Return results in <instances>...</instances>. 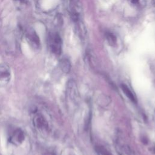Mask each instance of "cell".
<instances>
[{
    "label": "cell",
    "instance_id": "obj_1",
    "mask_svg": "<svg viewBox=\"0 0 155 155\" xmlns=\"http://www.w3.org/2000/svg\"><path fill=\"white\" fill-rule=\"evenodd\" d=\"M68 10L74 24L82 21V8L79 0H68Z\"/></svg>",
    "mask_w": 155,
    "mask_h": 155
},
{
    "label": "cell",
    "instance_id": "obj_2",
    "mask_svg": "<svg viewBox=\"0 0 155 155\" xmlns=\"http://www.w3.org/2000/svg\"><path fill=\"white\" fill-rule=\"evenodd\" d=\"M50 50L56 55H59L62 51V42L59 35L56 32H50L47 38Z\"/></svg>",
    "mask_w": 155,
    "mask_h": 155
},
{
    "label": "cell",
    "instance_id": "obj_3",
    "mask_svg": "<svg viewBox=\"0 0 155 155\" xmlns=\"http://www.w3.org/2000/svg\"><path fill=\"white\" fill-rule=\"evenodd\" d=\"M10 78L11 73L9 67L5 65H0V87L7 85Z\"/></svg>",
    "mask_w": 155,
    "mask_h": 155
},
{
    "label": "cell",
    "instance_id": "obj_4",
    "mask_svg": "<svg viewBox=\"0 0 155 155\" xmlns=\"http://www.w3.org/2000/svg\"><path fill=\"white\" fill-rule=\"evenodd\" d=\"M33 124L36 128L45 130L48 128V123L41 114H36L33 117Z\"/></svg>",
    "mask_w": 155,
    "mask_h": 155
},
{
    "label": "cell",
    "instance_id": "obj_5",
    "mask_svg": "<svg viewBox=\"0 0 155 155\" xmlns=\"http://www.w3.org/2000/svg\"><path fill=\"white\" fill-rule=\"evenodd\" d=\"M26 38L28 43L35 48H37L39 46V38L35 31L32 30H28L26 33Z\"/></svg>",
    "mask_w": 155,
    "mask_h": 155
},
{
    "label": "cell",
    "instance_id": "obj_6",
    "mask_svg": "<svg viewBox=\"0 0 155 155\" xmlns=\"http://www.w3.org/2000/svg\"><path fill=\"white\" fill-rule=\"evenodd\" d=\"M24 139L25 136L24 132L20 129H17L12 134L10 141L16 145H19L24 140Z\"/></svg>",
    "mask_w": 155,
    "mask_h": 155
},
{
    "label": "cell",
    "instance_id": "obj_7",
    "mask_svg": "<svg viewBox=\"0 0 155 155\" xmlns=\"http://www.w3.org/2000/svg\"><path fill=\"white\" fill-rule=\"evenodd\" d=\"M120 88L122 91L125 94V95L133 102L137 103V98L136 96L133 94L130 88L125 84H122L120 85Z\"/></svg>",
    "mask_w": 155,
    "mask_h": 155
},
{
    "label": "cell",
    "instance_id": "obj_8",
    "mask_svg": "<svg viewBox=\"0 0 155 155\" xmlns=\"http://www.w3.org/2000/svg\"><path fill=\"white\" fill-rule=\"evenodd\" d=\"M60 67L62 71L65 73H68L70 71L71 68V64L70 61L66 58L62 59L60 61Z\"/></svg>",
    "mask_w": 155,
    "mask_h": 155
},
{
    "label": "cell",
    "instance_id": "obj_9",
    "mask_svg": "<svg viewBox=\"0 0 155 155\" xmlns=\"http://www.w3.org/2000/svg\"><path fill=\"white\" fill-rule=\"evenodd\" d=\"M105 37L109 45L111 46H114L115 44H116L117 39L116 35H114L113 33L110 31L107 32L105 34Z\"/></svg>",
    "mask_w": 155,
    "mask_h": 155
},
{
    "label": "cell",
    "instance_id": "obj_10",
    "mask_svg": "<svg viewBox=\"0 0 155 155\" xmlns=\"http://www.w3.org/2000/svg\"><path fill=\"white\" fill-rule=\"evenodd\" d=\"M130 5L137 8H142L145 5V0H128Z\"/></svg>",
    "mask_w": 155,
    "mask_h": 155
},
{
    "label": "cell",
    "instance_id": "obj_11",
    "mask_svg": "<svg viewBox=\"0 0 155 155\" xmlns=\"http://www.w3.org/2000/svg\"><path fill=\"white\" fill-rule=\"evenodd\" d=\"M119 150L120 155H133L132 151L127 145H122Z\"/></svg>",
    "mask_w": 155,
    "mask_h": 155
},
{
    "label": "cell",
    "instance_id": "obj_12",
    "mask_svg": "<svg viewBox=\"0 0 155 155\" xmlns=\"http://www.w3.org/2000/svg\"><path fill=\"white\" fill-rule=\"evenodd\" d=\"M96 150L101 155H112L111 153L103 146H101V145L97 146Z\"/></svg>",
    "mask_w": 155,
    "mask_h": 155
},
{
    "label": "cell",
    "instance_id": "obj_13",
    "mask_svg": "<svg viewBox=\"0 0 155 155\" xmlns=\"http://www.w3.org/2000/svg\"><path fill=\"white\" fill-rule=\"evenodd\" d=\"M17 1H19L21 2H24L25 1V0H17Z\"/></svg>",
    "mask_w": 155,
    "mask_h": 155
},
{
    "label": "cell",
    "instance_id": "obj_14",
    "mask_svg": "<svg viewBox=\"0 0 155 155\" xmlns=\"http://www.w3.org/2000/svg\"><path fill=\"white\" fill-rule=\"evenodd\" d=\"M153 4H154V5H155V0H153Z\"/></svg>",
    "mask_w": 155,
    "mask_h": 155
}]
</instances>
